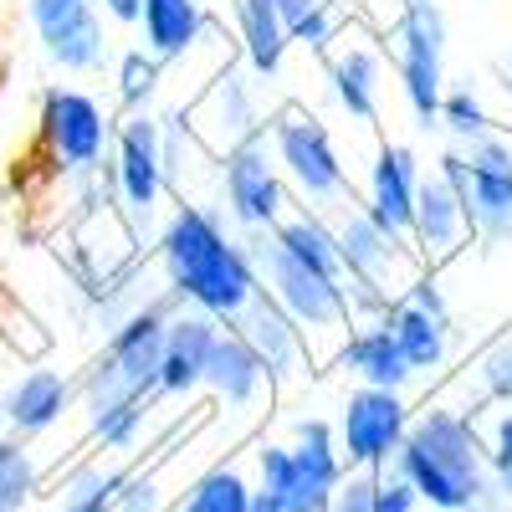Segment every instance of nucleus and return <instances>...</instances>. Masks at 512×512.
Masks as SVG:
<instances>
[{
  "label": "nucleus",
  "mask_w": 512,
  "mask_h": 512,
  "mask_svg": "<svg viewBox=\"0 0 512 512\" xmlns=\"http://www.w3.org/2000/svg\"><path fill=\"white\" fill-rule=\"evenodd\" d=\"M267 118H272V108H262V93H256L251 72H241V67H226V72L185 108V128L195 134V144H200L210 159L231 154V149L246 144V139H262V134H267Z\"/></svg>",
  "instance_id": "nucleus-13"
},
{
  "label": "nucleus",
  "mask_w": 512,
  "mask_h": 512,
  "mask_svg": "<svg viewBox=\"0 0 512 512\" xmlns=\"http://www.w3.org/2000/svg\"><path fill=\"white\" fill-rule=\"evenodd\" d=\"M472 400L466 410H492V405H512V333H497L492 344H482L472 354Z\"/></svg>",
  "instance_id": "nucleus-31"
},
{
  "label": "nucleus",
  "mask_w": 512,
  "mask_h": 512,
  "mask_svg": "<svg viewBox=\"0 0 512 512\" xmlns=\"http://www.w3.org/2000/svg\"><path fill=\"white\" fill-rule=\"evenodd\" d=\"M98 11H103V21H113V26H139L144 0H98Z\"/></svg>",
  "instance_id": "nucleus-39"
},
{
  "label": "nucleus",
  "mask_w": 512,
  "mask_h": 512,
  "mask_svg": "<svg viewBox=\"0 0 512 512\" xmlns=\"http://www.w3.org/2000/svg\"><path fill=\"white\" fill-rule=\"evenodd\" d=\"M292 262H303V267H313V272H323V277H333V282H344V262H338V236H333V221L328 216H318V210H303V205H292L287 216L267 231Z\"/></svg>",
  "instance_id": "nucleus-27"
},
{
  "label": "nucleus",
  "mask_w": 512,
  "mask_h": 512,
  "mask_svg": "<svg viewBox=\"0 0 512 512\" xmlns=\"http://www.w3.org/2000/svg\"><path fill=\"white\" fill-rule=\"evenodd\" d=\"M251 466H256L251 487L262 492L277 512H323L328 497H333V487L318 472H308V466L292 456L287 441H262L251 451Z\"/></svg>",
  "instance_id": "nucleus-23"
},
{
  "label": "nucleus",
  "mask_w": 512,
  "mask_h": 512,
  "mask_svg": "<svg viewBox=\"0 0 512 512\" xmlns=\"http://www.w3.org/2000/svg\"><path fill=\"white\" fill-rule=\"evenodd\" d=\"M441 128L456 139V144H472V139H482V134H492V113H487V103H482V93L477 88H446V98H441Z\"/></svg>",
  "instance_id": "nucleus-35"
},
{
  "label": "nucleus",
  "mask_w": 512,
  "mask_h": 512,
  "mask_svg": "<svg viewBox=\"0 0 512 512\" xmlns=\"http://www.w3.org/2000/svg\"><path fill=\"white\" fill-rule=\"evenodd\" d=\"M313 6H323V0H277V11H282V21H287V26H297Z\"/></svg>",
  "instance_id": "nucleus-40"
},
{
  "label": "nucleus",
  "mask_w": 512,
  "mask_h": 512,
  "mask_svg": "<svg viewBox=\"0 0 512 512\" xmlns=\"http://www.w3.org/2000/svg\"><path fill=\"white\" fill-rule=\"evenodd\" d=\"M333 236H338V262H344V287H349L354 323L379 318L384 303H395V297L425 272L415 246L405 236H390L384 226H374L359 205L338 210Z\"/></svg>",
  "instance_id": "nucleus-7"
},
{
  "label": "nucleus",
  "mask_w": 512,
  "mask_h": 512,
  "mask_svg": "<svg viewBox=\"0 0 512 512\" xmlns=\"http://www.w3.org/2000/svg\"><path fill=\"white\" fill-rule=\"evenodd\" d=\"M169 507L175 502H169V487L159 477V466H128L113 512H169Z\"/></svg>",
  "instance_id": "nucleus-36"
},
{
  "label": "nucleus",
  "mask_w": 512,
  "mask_h": 512,
  "mask_svg": "<svg viewBox=\"0 0 512 512\" xmlns=\"http://www.w3.org/2000/svg\"><path fill=\"white\" fill-rule=\"evenodd\" d=\"M205 390L216 395L226 410H262V400L277 395L262 359L251 354V344L236 328L216 333V349H210V359H205Z\"/></svg>",
  "instance_id": "nucleus-24"
},
{
  "label": "nucleus",
  "mask_w": 512,
  "mask_h": 512,
  "mask_svg": "<svg viewBox=\"0 0 512 512\" xmlns=\"http://www.w3.org/2000/svg\"><path fill=\"white\" fill-rule=\"evenodd\" d=\"M246 241V256L256 267V287H262L272 303L297 323V333L308 338V354H313V369H328L333 349L344 344V333L354 328V308H349V287L333 282L292 256L262 231V236H241Z\"/></svg>",
  "instance_id": "nucleus-4"
},
{
  "label": "nucleus",
  "mask_w": 512,
  "mask_h": 512,
  "mask_svg": "<svg viewBox=\"0 0 512 512\" xmlns=\"http://www.w3.org/2000/svg\"><path fill=\"white\" fill-rule=\"evenodd\" d=\"M103 175H108L113 210L144 246L159 231V221H164V195H169V180H164V123L154 113H123L118 118Z\"/></svg>",
  "instance_id": "nucleus-8"
},
{
  "label": "nucleus",
  "mask_w": 512,
  "mask_h": 512,
  "mask_svg": "<svg viewBox=\"0 0 512 512\" xmlns=\"http://www.w3.org/2000/svg\"><path fill=\"white\" fill-rule=\"evenodd\" d=\"M456 154H461V195L477 241L487 246L512 241V139L492 128L472 144H456Z\"/></svg>",
  "instance_id": "nucleus-14"
},
{
  "label": "nucleus",
  "mask_w": 512,
  "mask_h": 512,
  "mask_svg": "<svg viewBox=\"0 0 512 512\" xmlns=\"http://www.w3.org/2000/svg\"><path fill=\"white\" fill-rule=\"evenodd\" d=\"M477 241L472 231V216H466V195L451 175L431 169V175H420V190H415V221H410V246L420 256L425 272H441L446 262Z\"/></svg>",
  "instance_id": "nucleus-18"
},
{
  "label": "nucleus",
  "mask_w": 512,
  "mask_h": 512,
  "mask_svg": "<svg viewBox=\"0 0 512 512\" xmlns=\"http://www.w3.org/2000/svg\"><path fill=\"white\" fill-rule=\"evenodd\" d=\"M210 26L216 21H210L205 0H144L139 11V36L154 62H185Z\"/></svg>",
  "instance_id": "nucleus-25"
},
{
  "label": "nucleus",
  "mask_w": 512,
  "mask_h": 512,
  "mask_svg": "<svg viewBox=\"0 0 512 512\" xmlns=\"http://www.w3.org/2000/svg\"><path fill=\"white\" fill-rule=\"evenodd\" d=\"M472 512H512V502H507V497H497V492H487Z\"/></svg>",
  "instance_id": "nucleus-41"
},
{
  "label": "nucleus",
  "mask_w": 512,
  "mask_h": 512,
  "mask_svg": "<svg viewBox=\"0 0 512 512\" xmlns=\"http://www.w3.org/2000/svg\"><path fill=\"white\" fill-rule=\"evenodd\" d=\"M374 482H379L374 472H349L344 482L333 487L323 512H374Z\"/></svg>",
  "instance_id": "nucleus-37"
},
{
  "label": "nucleus",
  "mask_w": 512,
  "mask_h": 512,
  "mask_svg": "<svg viewBox=\"0 0 512 512\" xmlns=\"http://www.w3.org/2000/svg\"><path fill=\"white\" fill-rule=\"evenodd\" d=\"M123 477H128V461L103 456V451L72 461L57 482V512H113Z\"/></svg>",
  "instance_id": "nucleus-28"
},
{
  "label": "nucleus",
  "mask_w": 512,
  "mask_h": 512,
  "mask_svg": "<svg viewBox=\"0 0 512 512\" xmlns=\"http://www.w3.org/2000/svg\"><path fill=\"white\" fill-rule=\"evenodd\" d=\"M410 400L395 390H369V384H354V390L338 400L333 415V436H338V456H344L349 472H390V461L410 431Z\"/></svg>",
  "instance_id": "nucleus-11"
},
{
  "label": "nucleus",
  "mask_w": 512,
  "mask_h": 512,
  "mask_svg": "<svg viewBox=\"0 0 512 512\" xmlns=\"http://www.w3.org/2000/svg\"><path fill=\"white\" fill-rule=\"evenodd\" d=\"M384 52H395V77L410 118L431 134L441 128L446 98V16L436 0H405L400 16L384 26Z\"/></svg>",
  "instance_id": "nucleus-9"
},
{
  "label": "nucleus",
  "mask_w": 512,
  "mask_h": 512,
  "mask_svg": "<svg viewBox=\"0 0 512 512\" xmlns=\"http://www.w3.org/2000/svg\"><path fill=\"white\" fill-rule=\"evenodd\" d=\"M328 93L338 103L349 123H364L374 128L379 123V108H384V72H390V52H384V41L359 21L344 26V36L328 47Z\"/></svg>",
  "instance_id": "nucleus-16"
},
{
  "label": "nucleus",
  "mask_w": 512,
  "mask_h": 512,
  "mask_svg": "<svg viewBox=\"0 0 512 512\" xmlns=\"http://www.w3.org/2000/svg\"><path fill=\"white\" fill-rule=\"evenodd\" d=\"M41 487H47V466L36 461V446L0 436V512H26Z\"/></svg>",
  "instance_id": "nucleus-30"
},
{
  "label": "nucleus",
  "mask_w": 512,
  "mask_h": 512,
  "mask_svg": "<svg viewBox=\"0 0 512 512\" xmlns=\"http://www.w3.org/2000/svg\"><path fill=\"white\" fill-rule=\"evenodd\" d=\"M251 512H277V507H272V502H267L262 492H256V497H251Z\"/></svg>",
  "instance_id": "nucleus-42"
},
{
  "label": "nucleus",
  "mask_w": 512,
  "mask_h": 512,
  "mask_svg": "<svg viewBox=\"0 0 512 512\" xmlns=\"http://www.w3.org/2000/svg\"><path fill=\"white\" fill-rule=\"evenodd\" d=\"M349 21H354V6H344V0H323V6H313L297 26H287V36H292V47H303L313 57H328V47L344 36Z\"/></svg>",
  "instance_id": "nucleus-34"
},
{
  "label": "nucleus",
  "mask_w": 512,
  "mask_h": 512,
  "mask_svg": "<svg viewBox=\"0 0 512 512\" xmlns=\"http://www.w3.org/2000/svg\"><path fill=\"white\" fill-rule=\"evenodd\" d=\"M26 21L36 47L47 52L52 67L72 77H93L108 62V31L98 0H26Z\"/></svg>",
  "instance_id": "nucleus-15"
},
{
  "label": "nucleus",
  "mask_w": 512,
  "mask_h": 512,
  "mask_svg": "<svg viewBox=\"0 0 512 512\" xmlns=\"http://www.w3.org/2000/svg\"><path fill=\"white\" fill-rule=\"evenodd\" d=\"M482 451H487V482H492V492L512 502V405L482 410Z\"/></svg>",
  "instance_id": "nucleus-33"
},
{
  "label": "nucleus",
  "mask_w": 512,
  "mask_h": 512,
  "mask_svg": "<svg viewBox=\"0 0 512 512\" xmlns=\"http://www.w3.org/2000/svg\"><path fill=\"white\" fill-rule=\"evenodd\" d=\"M267 144H272V159L282 169V185L287 195L303 205V210H318V216H338V210L359 205L354 200V175L344 154H338L328 123L318 113H308L303 103H282L272 108L267 118Z\"/></svg>",
  "instance_id": "nucleus-5"
},
{
  "label": "nucleus",
  "mask_w": 512,
  "mask_h": 512,
  "mask_svg": "<svg viewBox=\"0 0 512 512\" xmlns=\"http://www.w3.org/2000/svg\"><path fill=\"white\" fill-rule=\"evenodd\" d=\"M497 72H502V88L512 93V62H497Z\"/></svg>",
  "instance_id": "nucleus-43"
},
{
  "label": "nucleus",
  "mask_w": 512,
  "mask_h": 512,
  "mask_svg": "<svg viewBox=\"0 0 512 512\" xmlns=\"http://www.w3.org/2000/svg\"><path fill=\"white\" fill-rule=\"evenodd\" d=\"M379 323L390 328V338L400 344L405 364L415 379H436L451 364V344H456V323L451 308L441 297V277L436 272H420L395 303H384Z\"/></svg>",
  "instance_id": "nucleus-12"
},
{
  "label": "nucleus",
  "mask_w": 512,
  "mask_h": 512,
  "mask_svg": "<svg viewBox=\"0 0 512 512\" xmlns=\"http://www.w3.org/2000/svg\"><path fill=\"white\" fill-rule=\"evenodd\" d=\"M374 512H420V497L395 472H379V482H374Z\"/></svg>",
  "instance_id": "nucleus-38"
},
{
  "label": "nucleus",
  "mask_w": 512,
  "mask_h": 512,
  "mask_svg": "<svg viewBox=\"0 0 512 512\" xmlns=\"http://www.w3.org/2000/svg\"><path fill=\"white\" fill-rule=\"evenodd\" d=\"M251 497H256V487L241 466L216 461L200 477H190V487L175 497L169 512H251Z\"/></svg>",
  "instance_id": "nucleus-29"
},
{
  "label": "nucleus",
  "mask_w": 512,
  "mask_h": 512,
  "mask_svg": "<svg viewBox=\"0 0 512 512\" xmlns=\"http://www.w3.org/2000/svg\"><path fill=\"white\" fill-rule=\"evenodd\" d=\"M390 472L410 482L420 507L472 512L492 492L487 451H482V415L451 400H431L420 415H410V431L390 461Z\"/></svg>",
  "instance_id": "nucleus-3"
},
{
  "label": "nucleus",
  "mask_w": 512,
  "mask_h": 512,
  "mask_svg": "<svg viewBox=\"0 0 512 512\" xmlns=\"http://www.w3.org/2000/svg\"><path fill=\"white\" fill-rule=\"evenodd\" d=\"M154 262H159L164 292L180 308L216 318L221 328H231L246 313L251 297L262 292L256 287V267L246 256V241L210 205L175 200L164 210V221L154 231Z\"/></svg>",
  "instance_id": "nucleus-2"
},
{
  "label": "nucleus",
  "mask_w": 512,
  "mask_h": 512,
  "mask_svg": "<svg viewBox=\"0 0 512 512\" xmlns=\"http://www.w3.org/2000/svg\"><path fill=\"white\" fill-rule=\"evenodd\" d=\"M328 369H344L354 384H369V390H395V395H405L410 384H415V374H410L400 344L390 338V328H384L379 318L354 323V328L344 333V344L333 349Z\"/></svg>",
  "instance_id": "nucleus-22"
},
{
  "label": "nucleus",
  "mask_w": 512,
  "mask_h": 512,
  "mask_svg": "<svg viewBox=\"0 0 512 512\" xmlns=\"http://www.w3.org/2000/svg\"><path fill=\"white\" fill-rule=\"evenodd\" d=\"M420 154L410 144H395V139H379L374 154H369V169H364V195H359V210L384 226L390 236H405L410 241V221H415V190H420Z\"/></svg>",
  "instance_id": "nucleus-19"
},
{
  "label": "nucleus",
  "mask_w": 512,
  "mask_h": 512,
  "mask_svg": "<svg viewBox=\"0 0 512 512\" xmlns=\"http://www.w3.org/2000/svg\"><path fill=\"white\" fill-rule=\"evenodd\" d=\"M113 113L98 93L77 82H52L36 103V149L47 169L67 185H88L103 175L108 149H113Z\"/></svg>",
  "instance_id": "nucleus-6"
},
{
  "label": "nucleus",
  "mask_w": 512,
  "mask_h": 512,
  "mask_svg": "<svg viewBox=\"0 0 512 512\" xmlns=\"http://www.w3.org/2000/svg\"><path fill=\"white\" fill-rule=\"evenodd\" d=\"M77 410V374L52 364H26L0 384V431L16 441H41Z\"/></svg>",
  "instance_id": "nucleus-17"
},
{
  "label": "nucleus",
  "mask_w": 512,
  "mask_h": 512,
  "mask_svg": "<svg viewBox=\"0 0 512 512\" xmlns=\"http://www.w3.org/2000/svg\"><path fill=\"white\" fill-rule=\"evenodd\" d=\"M113 82H118V103L128 113H154V98L164 88V62H154L144 47H128L113 67Z\"/></svg>",
  "instance_id": "nucleus-32"
},
{
  "label": "nucleus",
  "mask_w": 512,
  "mask_h": 512,
  "mask_svg": "<svg viewBox=\"0 0 512 512\" xmlns=\"http://www.w3.org/2000/svg\"><path fill=\"white\" fill-rule=\"evenodd\" d=\"M231 328L251 344V354L262 359V369H267V379H272V390H282V384H297L303 374H313L308 338L297 333V323L272 303L267 292H256L251 303H246V313H241Z\"/></svg>",
  "instance_id": "nucleus-20"
},
{
  "label": "nucleus",
  "mask_w": 512,
  "mask_h": 512,
  "mask_svg": "<svg viewBox=\"0 0 512 512\" xmlns=\"http://www.w3.org/2000/svg\"><path fill=\"white\" fill-rule=\"evenodd\" d=\"M216 205H221V216L236 236H262L272 231L287 210H292V195L282 185V169L272 159V144L267 134L262 139H246L236 144L231 154L216 159Z\"/></svg>",
  "instance_id": "nucleus-10"
},
{
  "label": "nucleus",
  "mask_w": 512,
  "mask_h": 512,
  "mask_svg": "<svg viewBox=\"0 0 512 512\" xmlns=\"http://www.w3.org/2000/svg\"><path fill=\"white\" fill-rule=\"evenodd\" d=\"M231 16H236V47L246 57V72L272 82L292 52V36H287L277 0H231Z\"/></svg>",
  "instance_id": "nucleus-26"
},
{
  "label": "nucleus",
  "mask_w": 512,
  "mask_h": 512,
  "mask_svg": "<svg viewBox=\"0 0 512 512\" xmlns=\"http://www.w3.org/2000/svg\"><path fill=\"white\" fill-rule=\"evenodd\" d=\"M216 333H221V323L195 308H180L169 318L164 359H159V379H154L159 400H190L195 390H205V359L216 349Z\"/></svg>",
  "instance_id": "nucleus-21"
},
{
  "label": "nucleus",
  "mask_w": 512,
  "mask_h": 512,
  "mask_svg": "<svg viewBox=\"0 0 512 512\" xmlns=\"http://www.w3.org/2000/svg\"><path fill=\"white\" fill-rule=\"evenodd\" d=\"M180 313L169 292L139 303L103 333V349L77 374V410L88 425V441L103 456H139L154 415V379L164 359V328Z\"/></svg>",
  "instance_id": "nucleus-1"
}]
</instances>
